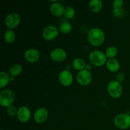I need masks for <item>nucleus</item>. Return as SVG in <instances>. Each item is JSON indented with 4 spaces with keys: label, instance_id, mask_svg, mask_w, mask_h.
I'll return each instance as SVG.
<instances>
[{
    "label": "nucleus",
    "instance_id": "17",
    "mask_svg": "<svg viewBox=\"0 0 130 130\" xmlns=\"http://www.w3.org/2000/svg\"><path fill=\"white\" fill-rule=\"evenodd\" d=\"M10 80V77L6 72L1 71L0 72V88H3L8 85Z\"/></svg>",
    "mask_w": 130,
    "mask_h": 130
},
{
    "label": "nucleus",
    "instance_id": "11",
    "mask_svg": "<svg viewBox=\"0 0 130 130\" xmlns=\"http://www.w3.org/2000/svg\"><path fill=\"white\" fill-rule=\"evenodd\" d=\"M48 110L44 107H41L36 110L34 115V119L36 123L38 124L43 123L48 118Z\"/></svg>",
    "mask_w": 130,
    "mask_h": 130
},
{
    "label": "nucleus",
    "instance_id": "1",
    "mask_svg": "<svg viewBox=\"0 0 130 130\" xmlns=\"http://www.w3.org/2000/svg\"><path fill=\"white\" fill-rule=\"evenodd\" d=\"M88 38L93 46H99L104 43L105 36L102 29L99 28H93L89 31Z\"/></svg>",
    "mask_w": 130,
    "mask_h": 130
},
{
    "label": "nucleus",
    "instance_id": "24",
    "mask_svg": "<svg viewBox=\"0 0 130 130\" xmlns=\"http://www.w3.org/2000/svg\"><path fill=\"white\" fill-rule=\"evenodd\" d=\"M112 12L114 16L117 18L123 17L124 16V15H125V11L122 8L119 9H114Z\"/></svg>",
    "mask_w": 130,
    "mask_h": 130
},
{
    "label": "nucleus",
    "instance_id": "2",
    "mask_svg": "<svg viewBox=\"0 0 130 130\" xmlns=\"http://www.w3.org/2000/svg\"><path fill=\"white\" fill-rule=\"evenodd\" d=\"M15 99V94L11 90H3L0 93V104L5 107H8L10 105H12Z\"/></svg>",
    "mask_w": 130,
    "mask_h": 130
},
{
    "label": "nucleus",
    "instance_id": "29",
    "mask_svg": "<svg viewBox=\"0 0 130 130\" xmlns=\"http://www.w3.org/2000/svg\"><path fill=\"white\" fill-rule=\"evenodd\" d=\"M14 80V77H13V76H11V77H10V81H13Z\"/></svg>",
    "mask_w": 130,
    "mask_h": 130
},
{
    "label": "nucleus",
    "instance_id": "3",
    "mask_svg": "<svg viewBox=\"0 0 130 130\" xmlns=\"http://www.w3.org/2000/svg\"><path fill=\"white\" fill-rule=\"evenodd\" d=\"M114 124L119 129H126L130 127V115L127 113L116 116L114 120Z\"/></svg>",
    "mask_w": 130,
    "mask_h": 130
},
{
    "label": "nucleus",
    "instance_id": "28",
    "mask_svg": "<svg viewBox=\"0 0 130 130\" xmlns=\"http://www.w3.org/2000/svg\"><path fill=\"white\" fill-rule=\"evenodd\" d=\"M85 69H86V70H87V71H90V70L91 69V66L90 64H89V63H88V64H86V66H85Z\"/></svg>",
    "mask_w": 130,
    "mask_h": 130
},
{
    "label": "nucleus",
    "instance_id": "8",
    "mask_svg": "<svg viewBox=\"0 0 130 130\" xmlns=\"http://www.w3.org/2000/svg\"><path fill=\"white\" fill-rule=\"evenodd\" d=\"M58 79L60 83L64 86H69L72 84L73 77L70 71L64 70L60 72L58 75Z\"/></svg>",
    "mask_w": 130,
    "mask_h": 130
},
{
    "label": "nucleus",
    "instance_id": "20",
    "mask_svg": "<svg viewBox=\"0 0 130 130\" xmlns=\"http://www.w3.org/2000/svg\"><path fill=\"white\" fill-rule=\"evenodd\" d=\"M4 38H5V40L6 41L7 43H11L15 41V34L13 30H11V29H9L7 30L5 33V35H4Z\"/></svg>",
    "mask_w": 130,
    "mask_h": 130
},
{
    "label": "nucleus",
    "instance_id": "10",
    "mask_svg": "<svg viewBox=\"0 0 130 130\" xmlns=\"http://www.w3.org/2000/svg\"><path fill=\"white\" fill-rule=\"evenodd\" d=\"M30 115L31 114H30V109L25 106L20 107L18 109L17 114L18 119L22 123L28 121L30 119Z\"/></svg>",
    "mask_w": 130,
    "mask_h": 130
},
{
    "label": "nucleus",
    "instance_id": "30",
    "mask_svg": "<svg viewBox=\"0 0 130 130\" xmlns=\"http://www.w3.org/2000/svg\"><path fill=\"white\" fill-rule=\"evenodd\" d=\"M129 113H130V110H129Z\"/></svg>",
    "mask_w": 130,
    "mask_h": 130
},
{
    "label": "nucleus",
    "instance_id": "4",
    "mask_svg": "<svg viewBox=\"0 0 130 130\" xmlns=\"http://www.w3.org/2000/svg\"><path fill=\"white\" fill-rule=\"evenodd\" d=\"M106 57L101 51L95 50L90 54V61L93 66L100 67L106 62Z\"/></svg>",
    "mask_w": 130,
    "mask_h": 130
},
{
    "label": "nucleus",
    "instance_id": "27",
    "mask_svg": "<svg viewBox=\"0 0 130 130\" xmlns=\"http://www.w3.org/2000/svg\"><path fill=\"white\" fill-rule=\"evenodd\" d=\"M124 79H125V76H124V74L121 73V74H119L117 76V77H116V79L117 80H116V81H118V82H119V83H122V82H123V81H124Z\"/></svg>",
    "mask_w": 130,
    "mask_h": 130
},
{
    "label": "nucleus",
    "instance_id": "5",
    "mask_svg": "<svg viewBox=\"0 0 130 130\" xmlns=\"http://www.w3.org/2000/svg\"><path fill=\"white\" fill-rule=\"evenodd\" d=\"M107 91L111 97L118 99L120 97L123 93V88L119 82L112 81L108 84Z\"/></svg>",
    "mask_w": 130,
    "mask_h": 130
},
{
    "label": "nucleus",
    "instance_id": "21",
    "mask_svg": "<svg viewBox=\"0 0 130 130\" xmlns=\"http://www.w3.org/2000/svg\"><path fill=\"white\" fill-rule=\"evenodd\" d=\"M118 48L114 46H110L108 47L106 50V57L108 58H112L113 57H116L118 54Z\"/></svg>",
    "mask_w": 130,
    "mask_h": 130
},
{
    "label": "nucleus",
    "instance_id": "7",
    "mask_svg": "<svg viewBox=\"0 0 130 130\" xmlns=\"http://www.w3.org/2000/svg\"><path fill=\"white\" fill-rule=\"evenodd\" d=\"M77 81L83 86L88 85L92 81V75L90 71L83 69L77 73Z\"/></svg>",
    "mask_w": 130,
    "mask_h": 130
},
{
    "label": "nucleus",
    "instance_id": "16",
    "mask_svg": "<svg viewBox=\"0 0 130 130\" xmlns=\"http://www.w3.org/2000/svg\"><path fill=\"white\" fill-rule=\"evenodd\" d=\"M90 10L93 12H99L102 10L103 6V3L100 0H91L90 1Z\"/></svg>",
    "mask_w": 130,
    "mask_h": 130
},
{
    "label": "nucleus",
    "instance_id": "14",
    "mask_svg": "<svg viewBox=\"0 0 130 130\" xmlns=\"http://www.w3.org/2000/svg\"><path fill=\"white\" fill-rule=\"evenodd\" d=\"M65 8L63 7V5L61 3L58 2L53 3L52 4L50 7V12L55 16H60L62 14H63Z\"/></svg>",
    "mask_w": 130,
    "mask_h": 130
},
{
    "label": "nucleus",
    "instance_id": "18",
    "mask_svg": "<svg viewBox=\"0 0 130 130\" xmlns=\"http://www.w3.org/2000/svg\"><path fill=\"white\" fill-rule=\"evenodd\" d=\"M72 65H73L74 68L78 71H82L84 68H85V66H86L84 60L80 58H77L74 60Z\"/></svg>",
    "mask_w": 130,
    "mask_h": 130
},
{
    "label": "nucleus",
    "instance_id": "26",
    "mask_svg": "<svg viewBox=\"0 0 130 130\" xmlns=\"http://www.w3.org/2000/svg\"><path fill=\"white\" fill-rule=\"evenodd\" d=\"M123 4H124V1L123 0H114L113 1V8L114 9L121 8Z\"/></svg>",
    "mask_w": 130,
    "mask_h": 130
},
{
    "label": "nucleus",
    "instance_id": "22",
    "mask_svg": "<svg viewBox=\"0 0 130 130\" xmlns=\"http://www.w3.org/2000/svg\"><path fill=\"white\" fill-rule=\"evenodd\" d=\"M72 27L71 23L67 22L62 24L59 27L60 30L64 34H67V33L70 32L72 30Z\"/></svg>",
    "mask_w": 130,
    "mask_h": 130
},
{
    "label": "nucleus",
    "instance_id": "12",
    "mask_svg": "<svg viewBox=\"0 0 130 130\" xmlns=\"http://www.w3.org/2000/svg\"><path fill=\"white\" fill-rule=\"evenodd\" d=\"M50 57L55 62H61L66 58L67 53L66 51L62 48H57L52 51L50 53Z\"/></svg>",
    "mask_w": 130,
    "mask_h": 130
},
{
    "label": "nucleus",
    "instance_id": "23",
    "mask_svg": "<svg viewBox=\"0 0 130 130\" xmlns=\"http://www.w3.org/2000/svg\"><path fill=\"white\" fill-rule=\"evenodd\" d=\"M76 13L74 8L72 6H67L65 8L64 11H63V15L65 17L68 19H71V18L74 17Z\"/></svg>",
    "mask_w": 130,
    "mask_h": 130
},
{
    "label": "nucleus",
    "instance_id": "6",
    "mask_svg": "<svg viewBox=\"0 0 130 130\" xmlns=\"http://www.w3.org/2000/svg\"><path fill=\"white\" fill-rule=\"evenodd\" d=\"M21 18L17 13H10L5 19V24L10 29L17 27L20 24Z\"/></svg>",
    "mask_w": 130,
    "mask_h": 130
},
{
    "label": "nucleus",
    "instance_id": "25",
    "mask_svg": "<svg viewBox=\"0 0 130 130\" xmlns=\"http://www.w3.org/2000/svg\"><path fill=\"white\" fill-rule=\"evenodd\" d=\"M17 111L16 107L13 105H10L7 108V112L10 116H15L17 114Z\"/></svg>",
    "mask_w": 130,
    "mask_h": 130
},
{
    "label": "nucleus",
    "instance_id": "19",
    "mask_svg": "<svg viewBox=\"0 0 130 130\" xmlns=\"http://www.w3.org/2000/svg\"><path fill=\"white\" fill-rule=\"evenodd\" d=\"M22 71V67L20 64H14L10 67V73L11 76L15 77L20 74Z\"/></svg>",
    "mask_w": 130,
    "mask_h": 130
},
{
    "label": "nucleus",
    "instance_id": "9",
    "mask_svg": "<svg viewBox=\"0 0 130 130\" xmlns=\"http://www.w3.org/2000/svg\"><path fill=\"white\" fill-rule=\"evenodd\" d=\"M58 34V30L54 25H48L43 31V36L46 40H52Z\"/></svg>",
    "mask_w": 130,
    "mask_h": 130
},
{
    "label": "nucleus",
    "instance_id": "13",
    "mask_svg": "<svg viewBox=\"0 0 130 130\" xmlns=\"http://www.w3.org/2000/svg\"><path fill=\"white\" fill-rule=\"evenodd\" d=\"M24 57L25 60L30 63L37 62L39 58V53L37 50L34 48L28 49L24 53Z\"/></svg>",
    "mask_w": 130,
    "mask_h": 130
},
{
    "label": "nucleus",
    "instance_id": "15",
    "mask_svg": "<svg viewBox=\"0 0 130 130\" xmlns=\"http://www.w3.org/2000/svg\"><path fill=\"white\" fill-rule=\"evenodd\" d=\"M106 66L108 70L111 72H116L120 68V63L114 58H110L106 62Z\"/></svg>",
    "mask_w": 130,
    "mask_h": 130
}]
</instances>
